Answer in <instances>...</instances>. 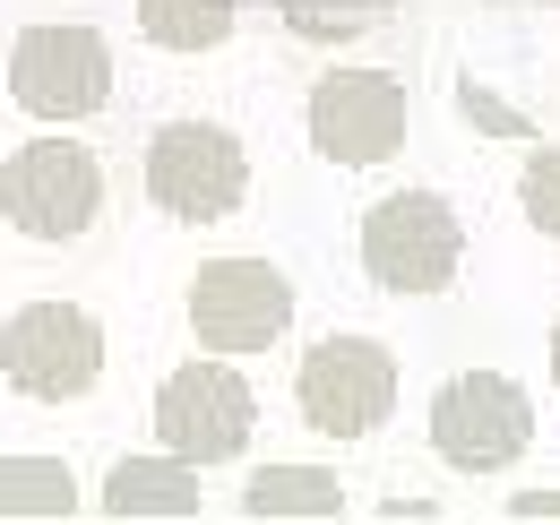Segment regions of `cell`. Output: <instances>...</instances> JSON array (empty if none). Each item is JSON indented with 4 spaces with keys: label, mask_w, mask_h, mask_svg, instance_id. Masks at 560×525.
I'll use <instances>...</instances> for the list:
<instances>
[{
    "label": "cell",
    "mask_w": 560,
    "mask_h": 525,
    "mask_svg": "<svg viewBox=\"0 0 560 525\" xmlns=\"http://www.w3.org/2000/svg\"><path fill=\"white\" fill-rule=\"evenodd\" d=\"M457 259H466V224L440 190H397L362 215V276L380 293L431 302L457 284Z\"/></svg>",
    "instance_id": "1"
},
{
    "label": "cell",
    "mask_w": 560,
    "mask_h": 525,
    "mask_svg": "<svg viewBox=\"0 0 560 525\" xmlns=\"http://www.w3.org/2000/svg\"><path fill=\"white\" fill-rule=\"evenodd\" d=\"M0 215L26 242H78L104 215V164L78 138H26L0 164Z\"/></svg>",
    "instance_id": "2"
},
{
    "label": "cell",
    "mask_w": 560,
    "mask_h": 525,
    "mask_svg": "<svg viewBox=\"0 0 560 525\" xmlns=\"http://www.w3.org/2000/svg\"><path fill=\"white\" fill-rule=\"evenodd\" d=\"M0 371L35 405H70L104 380V319L78 302H26L0 319Z\"/></svg>",
    "instance_id": "3"
},
{
    "label": "cell",
    "mask_w": 560,
    "mask_h": 525,
    "mask_svg": "<svg viewBox=\"0 0 560 525\" xmlns=\"http://www.w3.org/2000/svg\"><path fill=\"white\" fill-rule=\"evenodd\" d=\"M147 198L182 224H215V215H242L250 198V155L224 121H164L147 138Z\"/></svg>",
    "instance_id": "4"
},
{
    "label": "cell",
    "mask_w": 560,
    "mask_h": 525,
    "mask_svg": "<svg viewBox=\"0 0 560 525\" xmlns=\"http://www.w3.org/2000/svg\"><path fill=\"white\" fill-rule=\"evenodd\" d=\"M293 405L311 431L328 440H371L388 413H397V353L380 336H319L302 353V380H293Z\"/></svg>",
    "instance_id": "5"
},
{
    "label": "cell",
    "mask_w": 560,
    "mask_h": 525,
    "mask_svg": "<svg viewBox=\"0 0 560 525\" xmlns=\"http://www.w3.org/2000/svg\"><path fill=\"white\" fill-rule=\"evenodd\" d=\"M250 422H259V405L242 388L233 353H199V362L164 371V388H155V440H164L173 457H190V465L242 457V448H250Z\"/></svg>",
    "instance_id": "6"
},
{
    "label": "cell",
    "mask_w": 560,
    "mask_h": 525,
    "mask_svg": "<svg viewBox=\"0 0 560 525\" xmlns=\"http://www.w3.org/2000/svg\"><path fill=\"white\" fill-rule=\"evenodd\" d=\"M526 440H535V405H526L517 380H500V371L440 380V396H431V448L457 474H500V465L526 457Z\"/></svg>",
    "instance_id": "7"
},
{
    "label": "cell",
    "mask_w": 560,
    "mask_h": 525,
    "mask_svg": "<svg viewBox=\"0 0 560 525\" xmlns=\"http://www.w3.org/2000/svg\"><path fill=\"white\" fill-rule=\"evenodd\" d=\"M9 95L35 121H86L113 95V44L95 26H26L9 44Z\"/></svg>",
    "instance_id": "8"
},
{
    "label": "cell",
    "mask_w": 560,
    "mask_h": 525,
    "mask_svg": "<svg viewBox=\"0 0 560 525\" xmlns=\"http://www.w3.org/2000/svg\"><path fill=\"white\" fill-rule=\"evenodd\" d=\"M293 328V276L268 259H208L190 276V336L208 353H268Z\"/></svg>",
    "instance_id": "9"
},
{
    "label": "cell",
    "mask_w": 560,
    "mask_h": 525,
    "mask_svg": "<svg viewBox=\"0 0 560 525\" xmlns=\"http://www.w3.org/2000/svg\"><path fill=\"white\" fill-rule=\"evenodd\" d=\"M302 130L328 164H388L406 147V86L388 69H328L311 86Z\"/></svg>",
    "instance_id": "10"
},
{
    "label": "cell",
    "mask_w": 560,
    "mask_h": 525,
    "mask_svg": "<svg viewBox=\"0 0 560 525\" xmlns=\"http://www.w3.org/2000/svg\"><path fill=\"white\" fill-rule=\"evenodd\" d=\"M104 517L121 525H190L199 517V465L155 448V457H121L104 474Z\"/></svg>",
    "instance_id": "11"
},
{
    "label": "cell",
    "mask_w": 560,
    "mask_h": 525,
    "mask_svg": "<svg viewBox=\"0 0 560 525\" xmlns=\"http://www.w3.org/2000/svg\"><path fill=\"white\" fill-rule=\"evenodd\" d=\"M242 517L259 525H328L346 517V482L328 465H259L242 482Z\"/></svg>",
    "instance_id": "12"
},
{
    "label": "cell",
    "mask_w": 560,
    "mask_h": 525,
    "mask_svg": "<svg viewBox=\"0 0 560 525\" xmlns=\"http://www.w3.org/2000/svg\"><path fill=\"white\" fill-rule=\"evenodd\" d=\"M78 517V474L61 457H0V525Z\"/></svg>",
    "instance_id": "13"
},
{
    "label": "cell",
    "mask_w": 560,
    "mask_h": 525,
    "mask_svg": "<svg viewBox=\"0 0 560 525\" xmlns=\"http://www.w3.org/2000/svg\"><path fill=\"white\" fill-rule=\"evenodd\" d=\"M233 9L242 0H139V35L164 52H215L233 35Z\"/></svg>",
    "instance_id": "14"
},
{
    "label": "cell",
    "mask_w": 560,
    "mask_h": 525,
    "mask_svg": "<svg viewBox=\"0 0 560 525\" xmlns=\"http://www.w3.org/2000/svg\"><path fill=\"white\" fill-rule=\"evenodd\" d=\"M517 207H526V224H535L544 242H560V147H535V155H526Z\"/></svg>",
    "instance_id": "15"
},
{
    "label": "cell",
    "mask_w": 560,
    "mask_h": 525,
    "mask_svg": "<svg viewBox=\"0 0 560 525\" xmlns=\"http://www.w3.org/2000/svg\"><path fill=\"white\" fill-rule=\"evenodd\" d=\"M457 104H466V113H475V121H491V130L526 138V121H517V113H509V104H500V95H483V86H475V78H466V86H457Z\"/></svg>",
    "instance_id": "16"
},
{
    "label": "cell",
    "mask_w": 560,
    "mask_h": 525,
    "mask_svg": "<svg viewBox=\"0 0 560 525\" xmlns=\"http://www.w3.org/2000/svg\"><path fill=\"white\" fill-rule=\"evenodd\" d=\"M509 517H517V525H535V517H560V491H517V500H509Z\"/></svg>",
    "instance_id": "17"
},
{
    "label": "cell",
    "mask_w": 560,
    "mask_h": 525,
    "mask_svg": "<svg viewBox=\"0 0 560 525\" xmlns=\"http://www.w3.org/2000/svg\"><path fill=\"white\" fill-rule=\"evenodd\" d=\"M552 380H560V328H552Z\"/></svg>",
    "instance_id": "18"
}]
</instances>
